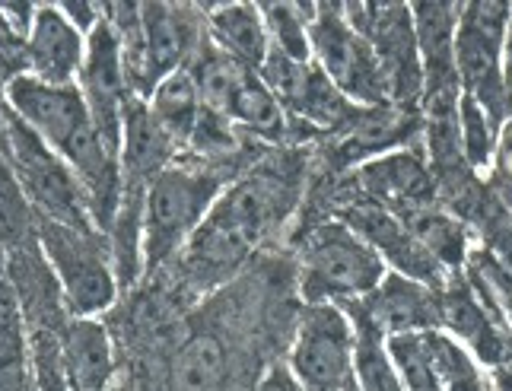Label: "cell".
Instances as JSON below:
<instances>
[{
    "label": "cell",
    "mask_w": 512,
    "mask_h": 391,
    "mask_svg": "<svg viewBox=\"0 0 512 391\" xmlns=\"http://www.w3.org/2000/svg\"><path fill=\"white\" fill-rule=\"evenodd\" d=\"M503 70L512 74V20H509V29H506V39H503Z\"/></svg>",
    "instance_id": "39"
},
{
    "label": "cell",
    "mask_w": 512,
    "mask_h": 391,
    "mask_svg": "<svg viewBox=\"0 0 512 391\" xmlns=\"http://www.w3.org/2000/svg\"><path fill=\"white\" fill-rule=\"evenodd\" d=\"M509 13H512V4H509Z\"/></svg>",
    "instance_id": "43"
},
{
    "label": "cell",
    "mask_w": 512,
    "mask_h": 391,
    "mask_svg": "<svg viewBox=\"0 0 512 391\" xmlns=\"http://www.w3.org/2000/svg\"><path fill=\"white\" fill-rule=\"evenodd\" d=\"M239 360L217 328H198L169 360V391H236Z\"/></svg>",
    "instance_id": "19"
},
{
    "label": "cell",
    "mask_w": 512,
    "mask_h": 391,
    "mask_svg": "<svg viewBox=\"0 0 512 391\" xmlns=\"http://www.w3.org/2000/svg\"><path fill=\"white\" fill-rule=\"evenodd\" d=\"M239 175L179 156L153 179L144 201V277H160Z\"/></svg>",
    "instance_id": "3"
},
{
    "label": "cell",
    "mask_w": 512,
    "mask_h": 391,
    "mask_svg": "<svg viewBox=\"0 0 512 391\" xmlns=\"http://www.w3.org/2000/svg\"><path fill=\"white\" fill-rule=\"evenodd\" d=\"M0 13H4V20L23 35V39H29L32 32V23H35V13H39V7L35 4H0Z\"/></svg>",
    "instance_id": "38"
},
{
    "label": "cell",
    "mask_w": 512,
    "mask_h": 391,
    "mask_svg": "<svg viewBox=\"0 0 512 391\" xmlns=\"http://www.w3.org/2000/svg\"><path fill=\"white\" fill-rule=\"evenodd\" d=\"M344 391H363V388H360V385H357V379H353V382H350V385H347V388H344Z\"/></svg>",
    "instance_id": "42"
},
{
    "label": "cell",
    "mask_w": 512,
    "mask_h": 391,
    "mask_svg": "<svg viewBox=\"0 0 512 391\" xmlns=\"http://www.w3.org/2000/svg\"><path fill=\"white\" fill-rule=\"evenodd\" d=\"M404 223H408V229L417 236V242L443 264V271L449 277L465 271L468 255H471V229L462 220H455L443 207H427V210L411 213Z\"/></svg>",
    "instance_id": "26"
},
{
    "label": "cell",
    "mask_w": 512,
    "mask_h": 391,
    "mask_svg": "<svg viewBox=\"0 0 512 391\" xmlns=\"http://www.w3.org/2000/svg\"><path fill=\"white\" fill-rule=\"evenodd\" d=\"M334 182H338L341 191L360 194L366 201L382 204L401 220H408L417 210L439 207L436 179H433V169L427 163V150L423 147H408V150L376 156Z\"/></svg>",
    "instance_id": "12"
},
{
    "label": "cell",
    "mask_w": 512,
    "mask_h": 391,
    "mask_svg": "<svg viewBox=\"0 0 512 391\" xmlns=\"http://www.w3.org/2000/svg\"><path fill=\"white\" fill-rule=\"evenodd\" d=\"M39 245L55 271L70 318H96L118 299L112 248L102 233L64 226L39 217Z\"/></svg>",
    "instance_id": "6"
},
{
    "label": "cell",
    "mask_w": 512,
    "mask_h": 391,
    "mask_svg": "<svg viewBox=\"0 0 512 391\" xmlns=\"http://www.w3.org/2000/svg\"><path fill=\"white\" fill-rule=\"evenodd\" d=\"M271 45L293 61H312L309 23L315 20V4H258Z\"/></svg>",
    "instance_id": "29"
},
{
    "label": "cell",
    "mask_w": 512,
    "mask_h": 391,
    "mask_svg": "<svg viewBox=\"0 0 512 391\" xmlns=\"http://www.w3.org/2000/svg\"><path fill=\"white\" fill-rule=\"evenodd\" d=\"M4 99L10 112L74 169L90 201L93 223L109 239L121 201V159L102 144L80 86H48L23 74L7 86Z\"/></svg>",
    "instance_id": "2"
},
{
    "label": "cell",
    "mask_w": 512,
    "mask_h": 391,
    "mask_svg": "<svg viewBox=\"0 0 512 391\" xmlns=\"http://www.w3.org/2000/svg\"><path fill=\"white\" fill-rule=\"evenodd\" d=\"M7 124H10V105H7L4 93H0V140L7 134Z\"/></svg>",
    "instance_id": "40"
},
{
    "label": "cell",
    "mask_w": 512,
    "mask_h": 391,
    "mask_svg": "<svg viewBox=\"0 0 512 391\" xmlns=\"http://www.w3.org/2000/svg\"><path fill=\"white\" fill-rule=\"evenodd\" d=\"M153 118L163 124V128L172 134L175 144L188 147V140L194 134V124H198L201 112H204V102H201V93H198V83L188 74V70H175L172 77H166L156 90L150 93L147 99Z\"/></svg>",
    "instance_id": "27"
},
{
    "label": "cell",
    "mask_w": 512,
    "mask_h": 391,
    "mask_svg": "<svg viewBox=\"0 0 512 391\" xmlns=\"http://www.w3.org/2000/svg\"><path fill=\"white\" fill-rule=\"evenodd\" d=\"M290 369L303 391H344L353 382V325L338 306H299Z\"/></svg>",
    "instance_id": "10"
},
{
    "label": "cell",
    "mask_w": 512,
    "mask_h": 391,
    "mask_svg": "<svg viewBox=\"0 0 512 391\" xmlns=\"http://www.w3.org/2000/svg\"><path fill=\"white\" fill-rule=\"evenodd\" d=\"M388 357H392L404 391H443L423 334H392L385 337Z\"/></svg>",
    "instance_id": "30"
},
{
    "label": "cell",
    "mask_w": 512,
    "mask_h": 391,
    "mask_svg": "<svg viewBox=\"0 0 512 391\" xmlns=\"http://www.w3.org/2000/svg\"><path fill=\"white\" fill-rule=\"evenodd\" d=\"M462 4H414V29L423 64V102L462 96V80L455 67V29ZM420 102V105H423Z\"/></svg>",
    "instance_id": "18"
},
{
    "label": "cell",
    "mask_w": 512,
    "mask_h": 391,
    "mask_svg": "<svg viewBox=\"0 0 512 391\" xmlns=\"http://www.w3.org/2000/svg\"><path fill=\"white\" fill-rule=\"evenodd\" d=\"M0 391H35L32 337L0 252Z\"/></svg>",
    "instance_id": "24"
},
{
    "label": "cell",
    "mask_w": 512,
    "mask_h": 391,
    "mask_svg": "<svg viewBox=\"0 0 512 391\" xmlns=\"http://www.w3.org/2000/svg\"><path fill=\"white\" fill-rule=\"evenodd\" d=\"M182 156V147L153 118L147 99L131 96L125 109V137H121V185L150 188L163 169Z\"/></svg>",
    "instance_id": "20"
},
{
    "label": "cell",
    "mask_w": 512,
    "mask_h": 391,
    "mask_svg": "<svg viewBox=\"0 0 512 391\" xmlns=\"http://www.w3.org/2000/svg\"><path fill=\"white\" fill-rule=\"evenodd\" d=\"M506 96H509V118H512V74H506Z\"/></svg>",
    "instance_id": "41"
},
{
    "label": "cell",
    "mask_w": 512,
    "mask_h": 391,
    "mask_svg": "<svg viewBox=\"0 0 512 391\" xmlns=\"http://www.w3.org/2000/svg\"><path fill=\"white\" fill-rule=\"evenodd\" d=\"M509 20V4H462L455 29V67L462 93L481 105L497 134L509 121L503 70V39Z\"/></svg>",
    "instance_id": "7"
},
{
    "label": "cell",
    "mask_w": 512,
    "mask_h": 391,
    "mask_svg": "<svg viewBox=\"0 0 512 391\" xmlns=\"http://www.w3.org/2000/svg\"><path fill=\"white\" fill-rule=\"evenodd\" d=\"M465 274L474 287H481L493 302L500 306L506 325L512 331V271H506L500 261H493L484 248L478 245L474 252L468 255V264H465Z\"/></svg>",
    "instance_id": "33"
},
{
    "label": "cell",
    "mask_w": 512,
    "mask_h": 391,
    "mask_svg": "<svg viewBox=\"0 0 512 391\" xmlns=\"http://www.w3.org/2000/svg\"><path fill=\"white\" fill-rule=\"evenodd\" d=\"M296 293L303 306H344L366 299L385 280V261L341 220H325L293 239Z\"/></svg>",
    "instance_id": "4"
},
{
    "label": "cell",
    "mask_w": 512,
    "mask_h": 391,
    "mask_svg": "<svg viewBox=\"0 0 512 391\" xmlns=\"http://www.w3.org/2000/svg\"><path fill=\"white\" fill-rule=\"evenodd\" d=\"M207 39V7L198 4H140V86L150 93L175 70L188 67Z\"/></svg>",
    "instance_id": "11"
},
{
    "label": "cell",
    "mask_w": 512,
    "mask_h": 391,
    "mask_svg": "<svg viewBox=\"0 0 512 391\" xmlns=\"http://www.w3.org/2000/svg\"><path fill=\"white\" fill-rule=\"evenodd\" d=\"M80 93L86 99V109L112 156L121 159V137H125V109L134 96L125 74V58L115 29L99 20V26L86 35V61L80 70Z\"/></svg>",
    "instance_id": "13"
},
{
    "label": "cell",
    "mask_w": 512,
    "mask_h": 391,
    "mask_svg": "<svg viewBox=\"0 0 512 391\" xmlns=\"http://www.w3.org/2000/svg\"><path fill=\"white\" fill-rule=\"evenodd\" d=\"M423 337H427V347H430V357H433L443 391H487V382L481 379L478 366H474V360L449 334L423 331Z\"/></svg>",
    "instance_id": "31"
},
{
    "label": "cell",
    "mask_w": 512,
    "mask_h": 391,
    "mask_svg": "<svg viewBox=\"0 0 512 391\" xmlns=\"http://www.w3.org/2000/svg\"><path fill=\"white\" fill-rule=\"evenodd\" d=\"M439 315L443 328L462 337L484 366L497 369L512 363V331L500 306L474 287L465 271L452 274L446 287H439Z\"/></svg>",
    "instance_id": "14"
},
{
    "label": "cell",
    "mask_w": 512,
    "mask_h": 391,
    "mask_svg": "<svg viewBox=\"0 0 512 391\" xmlns=\"http://www.w3.org/2000/svg\"><path fill=\"white\" fill-rule=\"evenodd\" d=\"M39 242V217L16 182L10 163L0 153V252H20Z\"/></svg>",
    "instance_id": "28"
},
{
    "label": "cell",
    "mask_w": 512,
    "mask_h": 391,
    "mask_svg": "<svg viewBox=\"0 0 512 391\" xmlns=\"http://www.w3.org/2000/svg\"><path fill=\"white\" fill-rule=\"evenodd\" d=\"M26 74V39L0 13V93Z\"/></svg>",
    "instance_id": "34"
},
{
    "label": "cell",
    "mask_w": 512,
    "mask_h": 391,
    "mask_svg": "<svg viewBox=\"0 0 512 391\" xmlns=\"http://www.w3.org/2000/svg\"><path fill=\"white\" fill-rule=\"evenodd\" d=\"M86 61V35L61 7H39L26 39V74L48 86H74Z\"/></svg>",
    "instance_id": "16"
},
{
    "label": "cell",
    "mask_w": 512,
    "mask_h": 391,
    "mask_svg": "<svg viewBox=\"0 0 512 391\" xmlns=\"http://www.w3.org/2000/svg\"><path fill=\"white\" fill-rule=\"evenodd\" d=\"M366 315L379 325L385 337L392 334H423L443 328V315H439V290L404 277L398 271L385 274V280L360 299Z\"/></svg>",
    "instance_id": "17"
},
{
    "label": "cell",
    "mask_w": 512,
    "mask_h": 391,
    "mask_svg": "<svg viewBox=\"0 0 512 391\" xmlns=\"http://www.w3.org/2000/svg\"><path fill=\"white\" fill-rule=\"evenodd\" d=\"M353 325V379L363 391H404L398 369L388 357L385 347V334L379 331V325L366 315V309L360 306V299L344 302L338 306Z\"/></svg>",
    "instance_id": "25"
},
{
    "label": "cell",
    "mask_w": 512,
    "mask_h": 391,
    "mask_svg": "<svg viewBox=\"0 0 512 391\" xmlns=\"http://www.w3.org/2000/svg\"><path fill=\"white\" fill-rule=\"evenodd\" d=\"M236 124L242 134L264 147H293V124L284 105L268 90V83L261 80L258 70H245V77L229 96V105L223 112Z\"/></svg>",
    "instance_id": "22"
},
{
    "label": "cell",
    "mask_w": 512,
    "mask_h": 391,
    "mask_svg": "<svg viewBox=\"0 0 512 391\" xmlns=\"http://www.w3.org/2000/svg\"><path fill=\"white\" fill-rule=\"evenodd\" d=\"M255 391H303V385L296 382L290 363L277 360V363H271L268 369H264V376L258 379Z\"/></svg>",
    "instance_id": "36"
},
{
    "label": "cell",
    "mask_w": 512,
    "mask_h": 391,
    "mask_svg": "<svg viewBox=\"0 0 512 391\" xmlns=\"http://www.w3.org/2000/svg\"><path fill=\"white\" fill-rule=\"evenodd\" d=\"M0 153L10 163L26 201L35 210V217L74 226L83 229V233H99L90 213V201H86V191L74 169L39 134L29 131L13 112H10L7 134L0 140Z\"/></svg>",
    "instance_id": "5"
},
{
    "label": "cell",
    "mask_w": 512,
    "mask_h": 391,
    "mask_svg": "<svg viewBox=\"0 0 512 391\" xmlns=\"http://www.w3.org/2000/svg\"><path fill=\"white\" fill-rule=\"evenodd\" d=\"M207 32L223 55L258 70L271 55V35L264 26V16L258 4H226V7H207Z\"/></svg>",
    "instance_id": "23"
},
{
    "label": "cell",
    "mask_w": 512,
    "mask_h": 391,
    "mask_svg": "<svg viewBox=\"0 0 512 391\" xmlns=\"http://www.w3.org/2000/svg\"><path fill=\"white\" fill-rule=\"evenodd\" d=\"M7 261V277L10 287L16 293V302H20L23 318L29 337L35 334H61L64 325L70 322L67 306H64V293L61 283L51 271V264L42 252V245H26L20 252L4 255Z\"/></svg>",
    "instance_id": "15"
},
{
    "label": "cell",
    "mask_w": 512,
    "mask_h": 391,
    "mask_svg": "<svg viewBox=\"0 0 512 391\" xmlns=\"http://www.w3.org/2000/svg\"><path fill=\"white\" fill-rule=\"evenodd\" d=\"M61 369L70 391H112L115 347L112 334L96 318H70L61 337Z\"/></svg>",
    "instance_id": "21"
},
{
    "label": "cell",
    "mask_w": 512,
    "mask_h": 391,
    "mask_svg": "<svg viewBox=\"0 0 512 391\" xmlns=\"http://www.w3.org/2000/svg\"><path fill=\"white\" fill-rule=\"evenodd\" d=\"M347 23L373 45L382 67L388 102L420 112L423 64L417 48L414 13L408 4H344Z\"/></svg>",
    "instance_id": "8"
},
{
    "label": "cell",
    "mask_w": 512,
    "mask_h": 391,
    "mask_svg": "<svg viewBox=\"0 0 512 391\" xmlns=\"http://www.w3.org/2000/svg\"><path fill=\"white\" fill-rule=\"evenodd\" d=\"M312 58L331 83L357 105H392L385 90L376 51L363 35L347 23L344 4H315V20L309 23Z\"/></svg>",
    "instance_id": "9"
},
{
    "label": "cell",
    "mask_w": 512,
    "mask_h": 391,
    "mask_svg": "<svg viewBox=\"0 0 512 391\" xmlns=\"http://www.w3.org/2000/svg\"><path fill=\"white\" fill-rule=\"evenodd\" d=\"M61 13L83 35H90L99 26V20H102V7H96V4H77V0H67V4H61Z\"/></svg>",
    "instance_id": "37"
},
{
    "label": "cell",
    "mask_w": 512,
    "mask_h": 391,
    "mask_svg": "<svg viewBox=\"0 0 512 391\" xmlns=\"http://www.w3.org/2000/svg\"><path fill=\"white\" fill-rule=\"evenodd\" d=\"M312 179V147H271L217 198L166 274L179 296L229 287L290 239Z\"/></svg>",
    "instance_id": "1"
},
{
    "label": "cell",
    "mask_w": 512,
    "mask_h": 391,
    "mask_svg": "<svg viewBox=\"0 0 512 391\" xmlns=\"http://www.w3.org/2000/svg\"><path fill=\"white\" fill-rule=\"evenodd\" d=\"M458 128H462V150H465L468 166L474 172L487 169L493 153H497L500 134L493 131V124L484 115L481 105L465 93H462V99H458Z\"/></svg>",
    "instance_id": "32"
},
{
    "label": "cell",
    "mask_w": 512,
    "mask_h": 391,
    "mask_svg": "<svg viewBox=\"0 0 512 391\" xmlns=\"http://www.w3.org/2000/svg\"><path fill=\"white\" fill-rule=\"evenodd\" d=\"M493 182H497L509 198H512V118L503 124L500 140H497V153H493Z\"/></svg>",
    "instance_id": "35"
}]
</instances>
